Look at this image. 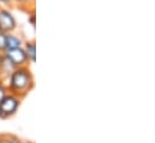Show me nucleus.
<instances>
[{
    "instance_id": "obj_1",
    "label": "nucleus",
    "mask_w": 155,
    "mask_h": 143,
    "mask_svg": "<svg viewBox=\"0 0 155 143\" xmlns=\"http://www.w3.org/2000/svg\"><path fill=\"white\" fill-rule=\"evenodd\" d=\"M33 85V78L29 70L24 68H16L11 73L10 88L17 94H25Z\"/></svg>"
},
{
    "instance_id": "obj_2",
    "label": "nucleus",
    "mask_w": 155,
    "mask_h": 143,
    "mask_svg": "<svg viewBox=\"0 0 155 143\" xmlns=\"http://www.w3.org/2000/svg\"><path fill=\"white\" fill-rule=\"evenodd\" d=\"M2 54H4V58L7 59L15 68H21L25 65V63L28 62V57L22 47L13 48V49H6L2 52Z\"/></svg>"
},
{
    "instance_id": "obj_3",
    "label": "nucleus",
    "mask_w": 155,
    "mask_h": 143,
    "mask_svg": "<svg viewBox=\"0 0 155 143\" xmlns=\"http://www.w3.org/2000/svg\"><path fill=\"white\" fill-rule=\"evenodd\" d=\"M16 19L13 15L6 10V8H0V32L2 33H12L16 29Z\"/></svg>"
},
{
    "instance_id": "obj_4",
    "label": "nucleus",
    "mask_w": 155,
    "mask_h": 143,
    "mask_svg": "<svg viewBox=\"0 0 155 143\" xmlns=\"http://www.w3.org/2000/svg\"><path fill=\"white\" fill-rule=\"evenodd\" d=\"M19 105L18 98L15 95H5V98L0 101V111H1V117H7L11 115L16 112V109Z\"/></svg>"
},
{
    "instance_id": "obj_5",
    "label": "nucleus",
    "mask_w": 155,
    "mask_h": 143,
    "mask_svg": "<svg viewBox=\"0 0 155 143\" xmlns=\"http://www.w3.org/2000/svg\"><path fill=\"white\" fill-rule=\"evenodd\" d=\"M22 45H23V42H22L21 37L13 35L12 33L6 34V49L19 48V47H22Z\"/></svg>"
},
{
    "instance_id": "obj_6",
    "label": "nucleus",
    "mask_w": 155,
    "mask_h": 143,
    "mask_svg": "<svg viewBox=\"0 0 155 143\" xmlns=\"http://www.w3.org/2000/svg\"><path fill=\"white\" fill-rule=\"evenodd\" d=\"M23 49L28 57V62L30 60L31 63H35V60H36V43L34 41H28V42H25V47Z\"/></svg>"
},
{
    "instance_id": "obj_7",
    "label": "nucleus",
    "mask_w": 155,
    "mask_h": 143,
    "mask_svg": "<svg viewBox=\"0 0 155 143\" xmlns=\"http://www.w3.org/2000/svg\"><path fill=\"white\" fill-rule=\"evenodd\" d=\"M0 143H18V140L15 136H11V135H1L0 136Z\"/></svg>"
},
{
    "instance_id": "obj_8",
    "label": "nucleus",
    "mask_w": 155,
    "mask_h": 143,
    "mask_svg": "<svg viewBox=\"0 0 155 143\" xmlns=\"http://www.w3.org/2000/svg\"><path fill=\"white\" fill-rule=\"evenodd\" d=\"M6 51V33L0 32V52Z\"/></svg>"
},
{
    "instance_id": "obj_9",
    "label": "nucleus",
    "mask_w": 155,
    "mask_h": 143,
    "mask_svg": "<svg viewBox=\"0 0 155 143\" xmlns=\"http://www.w3.org/2000/svg\"><path fill=\"white\" fill-rule=\"evenodd\" d=\"M19 0H0V4L4 5H13L15 2H18Z\"/></svg>"
},
{
    "instance_id": "obj_10",
    "label": "nucleus",
    "mask_w": 155,
    "mask_h": 143,
    "mask_svg": "<svg viewBox=\"0 0 155 143\" xmlns=\"http://www.w3.org/2000/svg\"><path fill=\"white\" fill-rule=\"evenodd\" d=\"M5 95H6V90H5V88H4V87L0 84V101H1V100L5 98Z\"/></svg>"
},
{
    "instance_id": "obj_11",
    "label": "nucleus",
    "mask_w": 155,
    "mask_h": 143,
    "mask_svg": "<svg viewBox=\"0 0 155 143\" xmlns=\"http://www.w3.org/2000/svg\"><path fill=\"white\" fill-rule=\"evenodd\" d=\"M30 23H31V25L33 27H35V15L33 13V15H30V17H29V19H28Z\"/></svg>"
},
{
    "instance_id": "obj_12",
    "label": "nucleus",
    "mask_w": 155,
    "mask_h": 143,
    "mask_svg": "<svg viewBox=\"0 0 155 143\" xmlns=\"http://www.w3.org/2000/svg\"><path fill=\"white\" fill-rule=\"evenodd\" d=\"M2 62H4V54L0 52V66H1V64H2Z\"/></svg>"
},
{
    "instance_id": "obj_13",
    "label": "nucleus",
    "mask_w": 155,
    "mask_h": 143,
    "mask_svg": "<svg viewBox=\"0 0 155 143\" xmlns=\"http://www.w3.org/2000/svg\"><path fill=\"white\" fill-rule=\"evenodd\" d=\"M18 143H19V142H18ZM22 143H29V142H22Z\"/></svg>"
},
{
    "instance_id": "obj_14",
    "label": "nucleus",
    "mask_w": 155,
    "mask_h": 143,
    "mask_svg": "<svg viewBox=\"0 0 155 143\" xmlns=\"http://www.w3.org/2000/svg\"><path fill=\"white\" fill-rule=\"evenodd\" d=\"M0 117H1V111H0Z\"/></svg>"
}]
</instances>
